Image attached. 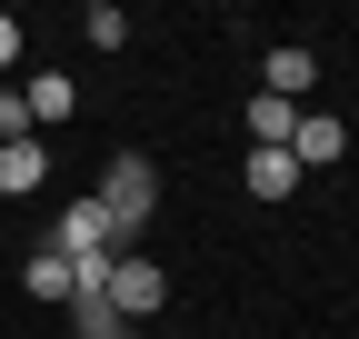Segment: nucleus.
<instances>
[{
  "label": "nucleus",
  "mask_w": 359,
  "mask_h": 339,
  "mask_svg": "<svg viewBox=\"0 0 359 339\" xmlns=\"http://www.w3.org/2000/svg\"><path fill=\"white\" fill-rule=\"evenodd\" d=\"M309 80H320V60H309L299 40H280V50H269V100H309Z\"/></svg>",
  "instance_id": "8"
},
{
  "label": "nucleus",
  "mask_w": 359,
  "mask_h": 339,
  "mask_svg": "<svg viewBox=\"0 0 359 339\" xmlns=\"http://www.w3.org/2000/svg\"><path fill=\"white\" fill-rule=\"evenodd\" d=\"M20 289H30V300H40V310H70V289H80V270L60 260V249H40V260L20 270Z\"/></svg>",
  "instance_id": "7"
},
{
  "label": "nucleus",
  "mask_w": 359,
  "mask_h": 339,
  "mask_svg": "<svg viewBox=\"0 0 359 339\" xmlns=\"http://www.w3.org/2000/svg\"><path fill=\"white\" fill-rule=\"evenodd\" d=\"M240 180H250V200H290V190H299V160H290V150H250Z\"/></svg>",
  "instance_id": "9"
},
{
  "label": "nucleus",
  "mask_w": 359,
  "mask_h": 339,
  "mask_svg": "<svg viewBox=\"0 0 359 339\" xmlns=\"http://www.w3.org/2000/svg\"><path fill=\"white\" fill-rule=\"evenodd\" d=\"M80 30H90V50H120V40H130V11H110V0H90V11H80Z\"/></svg>",
  "instance_id": "11"
},
{
  "label": "nucleus",
  "mask_w": 359,
  "mask_h": 339,
  "mask_svg": "<svg viewBox=\"0 0 359 339\" xmlns=\"http://www.w3.org/2000/svg\"><path fill=\"white\" fill-rule=\"evenodd\" d=\"M11 60H20V20L0 11V70H11Z\"/></svg>",
  "instance_id": "13"
},
{
  "label": "nucleus",
  "mask_w": 359,
  "mask_h": 339,
  "mask_svg": "<svg viewBox=\"0 0 359 339\" xmlns=\"http://www.w3.org/2000/svg\"><path fill=\"white\" fill-rule=\"evenodd\" d=\"M50 249L70 270H100V260H130V240H120V220L100 200H60V220H50Z\"/></svg>",
  "instance_id": "1"
},
{
  "label": "nucleus",
  "mask_w": 359,
  "mask_h": 339,
  "mask_svg": "<svg viewBox=\"0 0 359 339\" xmlns=\"http://www.w3.org/2000/svg\"><path fill=\"white\" fill-rule=\"evenodd\" d=\"M339 150H349V130H339V120H330V110H299V130H290V160H299V170H330Z\"/></svg>",
  "instance_id": "4"
},
{
  "label": "nucleus",
  "mask_w": 359,
  "mask_h": 339,
  "mask_svg": "<svg viewBox=\"0 0 359 339\" xmlns=\"http://www.w3.org/2000/svg\"><path fill=\"white\" fill-rule=\"evenodd\" d=\"M100 209H110V220H120V240H140V220H150V209H160V170H150L140 150H120V160L100 170Z\"/></svg>",
  "instance_id": "2"
},
{
  "label": "nucleus",
  "mask_w": 359,
  "mask_h": 339,
  "mask_svg": "<svg viewBox=\"0 0 359 339\" xmlns=\"http://www.w3.org/2000/svg\"><path fill=\"white\" fill-rule=\"evenodd\" d=\"M100 289H110V310H120V329H150V310L170 300V270H150L140 249H130V260H110V279H100Z\"/></svg>",
  "instance_id": "3"
},
{
  "label": "nucleus",
  "mask_w": 359,
  "mask_h": 339,
  "mask_svg": "<svg viewBox=\"0 0 359 339\" xmlns=\"http://www.w3.org/2000/svg\"><path fill=\"white\" fill-rule=\"evenodd\" d=\"M11 140H40V130H30V100H20V90H0V150H11Z\"/></svg>",
  "instance_id": "12"
},
{
  "label": "nucleus",
  "mask_w": 359,
  "mask_h": 339,
  "mask_svg": "<svg viewBox=\"0 0 359 339\" xmlns=\"http://www.w3.org/2000/svg\"><path fill=\"white\" fill-rule=\"evenodd\" d=\"M290 130H299V100H250V150H290Z\"/></svg>",
  "instance_id": "10"
},
{
  "label": "nucleus",
  "mask_w": 359,
  "mask_h": 339,
  "mask_svg": "<svg viewBox=\"0 0 359 339\" xmlns=\"http://www.w3.org/2000/svg\"><path fill=\"white\" fill-rule=\"evenodd\" d=\"M20 100H30V130H60V120L80 110V90H70L60 70H40V80H20Z\"/></svg>",
  "instance_id": "5"
},
{
  "label": "nucleus",
  "mask_w": 359,
  "mask_h": 339,
  "mask_svg": "<svg viewBox=\"0 0 359 339\" xmlns=\"http://www.w3.org/2000/svg\"><path fill=\"white\" fill-rule=\"evenodd\" d=\"M120 339H150V329H120Z\"/></svg>",
  "instance_id": "14"
},
{
  "label": "nucleus",
  "mask_w": 359,
  "mask_h": 339,
  "mask_svg": "<svg viewBox=\"0 0 359 339\" xmlns=\"http://www.w3.org/2000/svg\"><path fill=\"white\" fill-rule=\"evenodd\" d=\"M40 180H50V140H11V150H0V190H11V200H30Z\"/></svg>",
  "instance_id": "6"
}]
</instances>
